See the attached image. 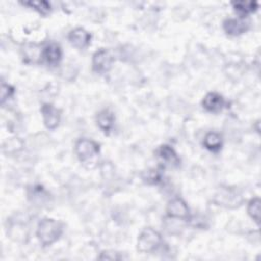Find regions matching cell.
Segmentation results:
<instances>
[{
  "label": "cell",
  "mask_w": 261,
  "mask_h": 261,
  "mask_svg": "<svg viewBox=\"0 0 261 261\" xmlns=\"http://www.w3.org/2000/svg\"><path fill=\"white\" fill-rule=\"evenodd\" d=\"M63 231L62 224L52 218H45L41 220L37 227V237L40 243L46 247L55 243Z\"/></svg>",
  "instance_id": "cell-1"
},
{
  "label": "cell",
  "mask_w": 261,
  "mask_h": 261,
  "mask_svg": "<svg viewBox=\"0 0 261 261\" xmlns=\"http://www.w3.org/2000/svg\"><path fill=\"white\" fill-rule=\"evenodd\" d=\"M156 156L157 158L166 165H172L176 166L179 164V158L173 148H171L168 145H162L156 150Z\"/></svg>",
  "instance_id": "cell-10"
},
{
  "label": "cell",
  "mask_w": 261,
  "mask_h": 261,
  "mask_svg": "<svg viewBox=\"0 0 261 261\" xmlns=\"http://www.w3.org/2000/svg\"><path fill=\"white\" fill-rule=\"evenodd\" d=\"M112 62H113V57L111 53L106 49H100L96 51L93 55L92 65H93V69L96 72H99V73L107 72L111 68Z\"/></svg>",
  "instance_id": "cell-4"
},
{
  "label": "cell",
  "mask_w": 261,
  "mask_h": 261,
  "mask_svg": "<svg viewBox=\"0 0 261 261\" xmlns=\"http://www.w3.org/2000/svg\"><path fill=\"white\" fill-rule=\"evenodd\" d=\"M41 112L43 115L44 124L49 129H54L60 122V111L52 104L46 103L42 106Z\"/></svg>",
  "instance_id": "cell-6"
},
{
  "label": "cell",
  "mask_w": 261,
  "mask_h": 261,
  "mask_svg": "<svg viewBox=\"0 0 261 261\" xmlns=\"http://www.w3.org/2000/svg\"><path fill=\"white\" fill-rule=\"evenodd\" d=\"M203 107L209 112H219L225 105L223 97L215 92H210L205 95L202 101Z\"/></svg>",
  "instance_id": "cell-8"
},
{
  "label": "cell",
  "mask_w": 261,
  "mask_h": 261,
  "mask_svg": "<svg viewBox=\"0 0 261 261\" xmlns=\"http://www.w3.org/2000/svg\"><path fill=\"white\" fill-rule=\"evenodd\" d=\"M231 4L233 6V9L241 15V17L255 12L258 8V3L253 1H236Z\"/></svg>",
  "instance_id": "cell-14"
},
{
  "label": "cell",
  "mask_w": 261,
  "mask_h": 261,
  "mask_svg": "<svg viewBox=\"0 0 261 261\" xmlns=\"http://www.w3.org/2000/svg\"><path fill=\"white\" fill-rule=\"evenodd\" d=\"M147 181L148 182H152V184H156L159 179H160V174L158 172V170H151L147 172Z\"/></svg>",
  "instance_id": "cell-18"
},
{
  "label": "cell",
  "mask_w": 261,
  "mask_h": 261,
  "mask_svg": "<svg viewBox=\"0 0 261 261\" xmlns=\"http://www.w3.org/2000/svg\"><path fill=\"white\" fill-rule=\"evenodd\" d=\"M167 215L173 218L179 219H189L190 209L186 202L180 198H174L170 200L166 207Z\"/></svg>",
  "instance_id": "cell-5"
},
{
  "label": "cell",
  "mask_w": 261,
  "mask_h": 261,
  "mask_svg": "<svg viewBox=\"0 0 261 261\" xmlns=\"http://www.w3.org/2000/svg\"><path fill=\"white\" fill-rule=\"evenodd\" d=\"M161 243V234L157 230L147 227L144 228L140 233L137 248L141 253H152L160 247Z\"/></svg>",
  "instance_id": "cell-2"
},
{
  "label": "cell",
  "mask_w": 261,
  "mask_h": 261,
  "mask_svg": "<svg viewBox=\"0 0 261 261\" xmlns=\"http://www.w3.org/2000/svg\"><path fill=\"white\" fill-rule=\"evenodd\" d=\"M248 214L253 220H255L257 224H259L260 222V199L259 198H254L249 202Z\"/></svg>",
  "instance_id": "cell-15"
},
{
  "label": "cell",
  "mask_w": 261,
  "mask_h": 261,
  "mask_svg": "<svg viewBox=\"0 0 261 261\" xmlns=\"http://www.w3.org/2000/svg\"><path fill=\"white\" fill-rule=\"evenodd\" d=\"M42 57L49 65L55 66L60 62L62 58L61 48L59 47V45L52 43L44 48L42 52Z\"/></svg>",
  "instance_id": "cell-11"
},
{
  "label": "cell",
  "mask_w": 261,
  "mask_h": 261,
  "mask_svg": "<svg viewBox=\"0 0 261 261\" xmlns=\"http://www.w3.org/2000/svg\"><path fill=\"white\" fill-rule=\"evenodd\" d=\"M68 41L73 47L77 49H84L90 44L91 35L83 28H76L70 31L68 34Z\"/></svg>",
  "instance_id": "cell-7"
},
{
  "label": "cell",
  "mask_w": 261,
  "mask_h": 261,
  "mask_svg": "<svg viewBox=\"0 0 261 261\" xmlns=\"http://www.w3.org/2000/svg\"><path fill=\"white\" fill-rule=\"evenodd\" d=\"M14 93V89L9 86V85H6V84H2L1 86V103L4 104L5 100L10 98Z\"/></svg>",
  "instance_id": "cell-17"
},
{
  "label": "cell",
  "mask_w": 261,
  "mask_h": 261,
  "mask_svg": "<svg viewBox=\"0 0 261 261\" xmlns=\"http://www.w3.org/2000/svg\"><path fill=\"white\" fill-rule=\"evenodd\" d=\"M23 4L28 5L30 7H33L34 9H36L39 13H41L43 15H46L51 10L50 3L47 1H28V2H23Z\"/></svg>",
  "instance_id": "cell-16"
},
{
  "label": "cell",
  "mask_w": 261,
  "mask_h": 261,
  "mask_svg": "<svg viewBox=\"0 0 261 261\" xmlns=\"http://www.w3.org/2000/svg\"><path fill=\"white\" fill-rule=\"evenodd\" d=\"M204 147L212 152H217L222 146V137L216 132H209L205 135L203 140Z\"/></svg>",
  "instance_id": "cell-13"
},
{
  "label": "cell",
  "mask_w": 261,
  "mask_h": 261,
  "mask_svg": "<svg viewBox=\"0 0 261 261\" xmlns=\"http://www.w3.org/2000/svg\"><path fill=\"white\" fill-rule=\"evenodd\" d=\"M74 151L82 162H88L99 154V145L90 139H80L76 141Z\"/></svg>",
  "instance_id": "cell-3"
},
{
  "label": "cell",
  "mask_w": 261,
  "mask_h": 261,
  "mask_svg": "<svg viewBox=\"0 0 261 261\" xmlns=\"http://www.w3.org/2000/svg\"><path fill=\"white\" fill-rule=\"evenodd\" d=\"M96 121L97 125L100 127L101 130H103L105 134H109V132L113 127L114 115L110 110L103 109L98 112L96 116Z\"/></svg>",
  "instance_id": "cell-12"
},
{
  "label": "cell",
  "mask_w": 261,
  "mask_h": 261,
  "mask_svg": "<svg viewBox=\"0 0 261 261\" xmlns=\"http://www.w3.org/2000/svg\"><path fill=\"white\" fill-rule=\"evenodd\" d=\"M249 23L242 18H227L223 21V30L227 35L239 36L247 32Z\"/></svg>",
  "instance_id": "cell-9"
}]
</instances>
